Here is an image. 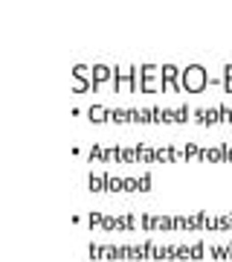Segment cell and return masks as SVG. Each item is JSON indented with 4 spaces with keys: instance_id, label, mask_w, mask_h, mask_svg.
Listing matches in <instances>:
<instances>
[{
    "instance_id": "obj_1",
    "label": "cell",
    "mask_w": 232,
    "mask_h": 262,
    "mask_svg": "<svg viewBox=\"0 0 232 262\" xmlns=\"http://www.w3.org/2000/svg\"><path fill=\"white\" fill-rule=\"evenodd\" d=\"M189 79H186V88H189V91H200V88H203V70H200V67H189Z\"/></svg>"
}]
</instances>
